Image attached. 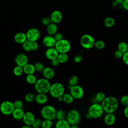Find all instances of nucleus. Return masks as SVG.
I'll return each instance as SVG.
<instances>
[{
	"label": "nucleus",
	"mask_w": 128,
	"mask_h": 128,
	"mask_svg": "<svg viewBox=\"0 0 128 128\" xmlns=\"http://www.w3.org/2000/svg\"><path fill=\"white\" fill-rule=\"evenodd\" d=\"M28 58L24 54H17L14 58V62L16 65L23 67L28 63Z\"/></svg>",
	"instance_id": "obj_12"
},
{
	"label": "nucleus",
	"mask_w": 128,
	"mask_h": 128,
	"mask_svg": "<svg viewBox=\"0 0 128 128\" xmlns=\"http://www.w3.org/2000/svg\"><path fill=\"white\" fill-rule=\"evenodd\" d=\"M63 102L66 104H71L74 102V98L70 93L64 94L62 96Z\"/></svg>",
	"instance_id": "obj_27"
},
{
	"label": "nucleus",
	"mask_w": 128,
	"mask_h": 128,
	"mask_svg": "<svg viewBox=\"0 0 128 128\" xmlns=\"http://www.w3.org/2000/svg\"><path fill=\"white\" fill-rule=\"evenodd\" d=\"M54 48L59 53H67L70 50L71 44L68 40L62 38L56 41Z\"/></svg>",
	"instance_id": "obj_6"
},
{
	"label": "nucleus",
	"mask_w": 128,
	"mask_h": 128,
	"mask_svg": "<svg viewBox=\"0 0 128 128\" xmlns=\"http://www.w3.org/2000/svg\"><path fill=\"white\" fill-rule=\"evenodd\" d=\"M122 4L124 8L128 11V0H125Z\"/></svg>",
	"instance_id": "obj_49"
},
{
	"label": "nucleus",
	"mask_w": 128,
	"mask_h": 128,
	"mask_svg": "<svg viewBox=\"0 0 128 128\" xmlns=\"http://www.w3.org/2000/svg\"><path fill=\"white\" fill-rule=\"evenodd\" d=\"M30 46L31 50H36L38 48V44L37 41L30 42Z\"/></svg>",
	"instance_id": "obj_42"
},
{
	"label": "nucleus",
	"mask_w": 128,
	"mask_h": 128,
	"mask_svg": "<svg viewBox=\"0 0 128 128\" xmlns=\"http://www.w3.org/2000/svg\"><path fill=\"white\" fill-rule=\"evenodd\" d=\"M124 116L128 119V106H125L124 110Z\"/></svg>",
	"instance_id": "obj_50"
},
{
	"label": "nucleus",
	"mask_w": 128,
	"mask_h": 128,
	"mask_svg": "<svg viewBox=\"0 0 128 128\" xmlns=\"http://www.w3.org/2000/svg\"><path fill=\"white\" fill-rule=\"evenodd\" d=\"M50 18L52 22L56 24L62 20V14L60 11L58 10H54L50 14Z\"/></svg>",
	"instance_id": "obj_16"
},
{
	"label": "nucleus",
	"mask_w": 128,
	"mask_h": 128,
	"mask_svg": "<svg viewBox=\"0 0 128 128\" xmlns=\"http://www.w3.org/2000/svg\"><path fill=\"white\" fill-rule=\"evenodd\" d=\"M120 102L122 105L124 106H128V96L123 95L120 98Z\"/></svg>",
	"instance_id": "obj_40"
},
{
	"label": "nucleus",
	"mask_w": 128,
	"mask_h": 128,
	"mask_svg": "<svg viewBox=\"0 0 128 128\" xmlns=\"http://www.w3.org/2000/svg\"><path fill=\"white\" fill-rule=\"evenodd\" d=\"M122 60L124 64L128 66V50L123 54Z\"/></svg>",
	"instance_id": "obj_44"
},
{
	"label": "nucleus",
	"mask_w": 128,
	"mask_h": 128,
	"mask_svg": "<svg viewBox=\"0 0 128 128\" xmlns=\"http://www.w3.org/2000/svg\"><path fill=\"white\" fill-rule=\"evenodd\" d=\"M118 50L124 53L128 50V44L124 42H120L118 44Z\"/></svg>",
	"instance_id": "obj_28"
},
{
	"label": "nucleus",
	"mask_w": 128,
	"mask_h": 128,
	"mask_svg": "<svg viewBox=\"0 0 128 128\" xmlns=\"http://www.w3.org/2000/svg\"><path fill=\"white\" fill-rule=\"evenodd\" d=\"M36 71L38 72H42L44 68V64L40 62H37L34 64Z\"/></svg>",
	"instance_id": "obj_37"
},
{
	"label": "nucleus",
	"mask_w": 128,
	"mask_h": 128,
	"mask_svg": "<svg viewBox=\"0 0 128 128\" xmlns=\"http://www.w3.org/2000/svg\"><path fill=\"white\" fill-rule=\"evenodd\" d=\"M104 112L101 104L94 103L92 104L88 108V113L91 118H98L102 116Z\"/></svg>",
	"instance_id": "obj_5"
},
{
	"label": "nucleus",
	"mask_w": 128,
	"mask_h": 128,
	"mask_svg": "<svg viewBox=\"0 0 128 128\" xmlns=\"http://www.w3.org/2000/svg\"><path fill=\"white\" fill-rule=\"evenodd\" d=\"M51 63H52V64L54 66H57L60 64V62H58V60L57 58H55V59H54V60H51Z\"/></svg>",
	"instance_id": "obj_48"
},
{
	"label": "nucleus",
	"mask_w": 128,
	"mask_h": 128,
	"mask_svg": "<svg viewBox=\"0 0 128 128\" xmlns=\"http://www.w3.org/2000/svg\"><path fill=\"white\" fill-rule=\"evenodd\" d=\"M13 103L15 108H22L23 106V102L21 100H16Z\"/></svg>",
	"instance_id": "obj_43"
},
{
	"label": "nucleus",
	"mask_w": 128,
	"mask_h": 128,
	"mask_svg": "<svg viewBox=\"0 0 128 128\" xmlns=\"http://www.w3.org/2000/svg\"><path fill=\"white\" fill-rule=\"evenodd\" d=\"M42 122V120L40 118H36L32 124V127L33 128H38L41 126Z\"/></svg>",
	"instance_id": "obj_39"
},
{
	"label": "nucleus",
	"mask_w": 128,
	"mask_h": 128,
	"mask_svg": "<svg viewBox=\"0 0 128 128\" xmlns=\"http://www.w3.org/2000/svg\"><path fill=\"white\" fill-rule=\"evenodd\" d=\"M116 120V118L114 112L106 113L104 118V122L108 126H112L114 124Z\"/></svg>",
	"instance_id": "obj_18"
},
{
	"label": "nucleus",
	"mask_w": 128,
	"mask_h": 128,
	"mask_svg": "<svg viewBox=\"0 0 128 128\" xmlns=\"http://www.w3.org/2000/svg\"><path fill=\"white\" fill-rule=\"evenodd\" d=\"M52 22L51 19L50 17L48 16H46L44 17L42 20V24L45 26H48L50 23Z\"/></svg>",
	"instance_id": "obj_41"
},
{
	"label": "nucleus",
	"mask_w": 128,
	"mask_h": 128,
	"mask_svg": "<svg viewBox=\"0 0 128 128\" xmlns=\"http://www.w3.org/2000/svg\"><path fill=\"white\" fill-rule=\"evenodd\" d=\"M71 128H78L79 126H78V124H74L70 126Z\"/></svg>",
	"instance_id": "obj_54"
},
{
	"label": "nucleus",
	"mask_w": 128,
	"mask_h": 128,
	"mask_svg": "<svg viewBox=\"0 0 128 128\" xmlns=\"http://www.w3.org/2000/svg\"><path fill=\"white\" fill-rule=\"evenodd\" d=\"M50 85L51 84L48 80L42 78L36 80L34 84V86L35 90L38 93L47 94L49 92Z\"/></svg>",
	"instance_id": "obj_2"
},
{
	"label": "nucleus",
	"mask_w": 128,
	"mask_h": 128,
	"mask_svg": "<svg viewBox=\"0 0 128 128\" xmlns=\"http://www.w3.org/2000/svg\"><path fill=\"white\" fill-rule=\"evenodd\" d=\"M32 126H28V125H27V124H25L23 126H22V128H30Z\"/></svg>",
	"instance_id": "obj_53"
},
{
	"label": "nucleus",
	"mask_w": 128,
	"mask_h": 128,
	"mask_svg": "<svg viewBox=\"0 0 128 128\" xmlns=\"http://www.w3.org/2000/svg\"><path fill=\"white\" fill-rule=\"evenodd\" d=\"M26 82L30 84H34L36 82L37 79L36 76L34 74H26Z\"/></svg>",
	"instance_id": "obj_29"
},
{
	"label": "nucleus",
	"mask_w": 128,
	"mask_h": 128,
	"mask_svg": "<svg viewBox=\"0 0 128 128\" xmlns=\"http://www.w3.org/2000/svg\"><path fill=\"white\" fill-rule=\"evenodd\" d=\"M123 54L124 53L122 52L121 51H120L118 50H116L115 51V52L114 53V56L117 58H122V56H123Z\"/></svg>",
	"instance_id": "obj_47"
},
{
	"label": "nucleus",
	"mask_w": 128,
	"mask_h": 128,
	"mask_svg": "<svg viewBox=\"0 0 128 128\" xmlns=\"http://www.w3.org/2000/svg\"><path fill=\"white\" fill-rule=\"evenodd\" d=\"M60 64H64L68 60V56L67 53H59L57 58Z\"/></svg>",
	"instance_id": "obj_25"
},
{
	"label": "nucleus",
	"mask_w": 128,
	"mask_h": 128,
	"mask_svg": "<svg viewBox=\"0 0 128 128\" xmlns=\"http://www.w3.org/2000/svg\"><path fill=\"white\" fill-rule=\"evenodd\" d=\"M13 73L14 76H20L23 73V68L22 66L16 65L13 69Z\"/></svg>",
	"instance_id": "obj_30"
},
{
	"label": "nucleus",
	"mask_w": 128,
	"mask_h": 128,
	"mask_svg": "<svg viewBox=\"0 0 128 128\" xmlns=\"http://www.w3.org/2000/svg\"><path fill=\"white\" fill-rule=\"evenodd\" d=\"M46 32L48 34L54 36V34L58 32V26L56 24L52 22L50 23L46 26Z\"/></svg>",
	"instance_id": "obj_22"
},
{
	"label": "nucleus",
	"mask_w": 128,
	"mask_h": 128,
	"mask_svg": "<svg viewBox=\"0 0 128 128\" xmlns=\"http://www.w3.org/2000/svg\"><path fill=\"white\" fill-rule=\"evenodd\" d=\"M14 108V103L9 100L4 101L0 104V112L6 116L12 114Z\"/></svg>",
	"instance_id": "obj_8"
},
{
	"label": "nucleus",
	"mask_w": 128,
	"mask_h": 128,
	"mask_svg": "<svg viewBox=\"0 0 128 128\" xmlns=\"http://www.w3.org/2000/svg\"><path fill=\"white\" fill-rule=\"evenodd\" d=\"M104 24L106 27L111 28L114 26L115 24V20L112 17H107L104 19Z\"/></svg>",
	"instance_id": "obj_26"
},
{
	"label": "nucleus",
	"mask_w": 128,
	"mask_h": 128,
	"mask_svg": "<svg viewBox=\"0 0 128 128\" xmlns=\"http://www.w3.org/2000/svg\"><path fill=\"white\" fill-rule=\"evenodd\" d=\"M52 126V120L44 119V120H42L41 126L42 128H50Z\"/></svg>",
	"instance_id": "obj_33"
},
{
	"label": "nucleus",
	"mask_w": 128,
	"mask_h": 128,
	"mask_svg": "<svg viewBox=\"0 0 128 128\" xmlns=\"http://www.w3.org/2000/svg\"><path fill=\"white\" fill-rule=\"evenodd\" d=\"M66 114L64 110H56V118L58 120L65 119L66 118Z\"/></svg>",
	"instance_id": "obj_31"
},
{
	"label": "nucleus",
	"mask_w": 128,
	"mask_h": 128,
	"mask_svg": "<svg viewBox=\"0 0 128 128\" xmlns=\"http://www.w3.org/2000/svg\"><path fill=\"white\" fill-rule=\"evenodd\" d=\"M35 97H36V96H34V94L29 92L26 94V96H24V99L27 102H34V100H35Z\"/></svg>",
	"instance_id": "obj_35"
},
{
	"label": "nucleus",
	"mask_w": 128,
	"mask_h": 128,
	"mask_svg": "<svg viewBox=\"0 0 128 128\" xmlns=\"http://www.w3.org/2000/svg\"><path fill=\"white\" fill-rule=\"evenodd\" d=\"M22 47L24 50L26 52H29L31 50L30 46V41L26 40L22 44Z\"/></svg>",
	"instance_id": "obj_38"
},
{
	"label": "nucleus",
	"mask_w": 128,
	"mask_h": 128,
	"mask_svg": "<svg viewBox=\"0 0 128 128\" xmlns=\"http://www.w3.org/2000/svg\"><path fill=\"white\" fill-rule=\"evenodd\" d=\"M70 93L74 99H80L82 98L84 94L83 88L79 85L69 86Z\"/></svg>",
	"instance_id": "obj_10"
},
{
	"label": "nucleus",
	"mask_w": 128,
	"mask_h": 128,
	"mask_svg": "<svg viewBox=\"0 0 128 128\" xmlns=\"http://www.w3.org/2000/svg\"><path fill=\"white\" fill-rule=\"evenodd\" d=\"M58 100V102H63V98H62V96H59L58 98H57Z\"/></svg>",
	"instance_id": "obj_51"
},
{
	"label": "nucleus",
	"mask_w": 128,
	"mask_h": 128,
	"mask_svg": "<svg viewBox=\"0 0 128 128\" xmlns=\"http://www.w3.org/2000/svg\"><path fill=\"white\" fill-rule=\"evenodd\" d=\"M78 78L77 76L73 75L71 76L68 80V85L69 86H74L78 84Z\"/></svg>",
	"instance_id": "obj_32"
},
{
	"label": "nucleus",
	"mask_w": 128,
	"mask_h": 128,
	"mask_svg": "<svg viewBox=\"0 0 128 128\" xmlns=\"http://www.w3.org/2000/svg\"><path fill=\"white\" fill-rule=\"evenodd\" d=\"M86 118H91V117H90V115L88 113V114H86Z\"/></svg>",
	"instance_id": "obj_55"
},
{
	"label": "nucleus",
	"mask_w": 128,
	"mask_h": 128,
	"mask_svg": "<svg viewBox=\"0 0 128 128\" xmlns=\"http://www.w3.org/2000/svg\"><path fill=\"white\" fill-rule=\"evenodd\" d=\"M114 0L116 1L118 4H122L125 0Z\"/></svg>",
	"instance_id": "obj_52"
},
{
	"label": "nucleus",
	"mask_w": 128,
	"mask_h": 128,
	"mask_svg": "<svg viewBox=\"0 0 128 128\" xmlns=\"http://www.w3.org/2000/svg\"><path fill=\"white\" fill-rule=\"evenodd\" d=\"M22 68L24 72L26 74H34L36 72L34 66L32 64L28 63Z\"/></svg>",
	"instance_id": "obj_23"
},
{
	"label": "nucleus",
	"mask_w": 128,
	"mask_h": 128,
	"mask_svg": "<svg viewBox=\"0 0 128 128\" xmlns=\"http://www.w3.org/2000/svg\"><path fill=\"white\" fill-rule=\"evenodd\" d=\"M48 100V98L46 94L38 93V94H36L35 97L36 102L39 104H45L47 102Z\"/></svg>",
	"instance_id": "obj_20"
},
{
	"label": "nucleus",
	"mask_w": 128,
	"mask_h": 128,
	"mask_svg": "<svg viewBox=\"0 0 128 128\" xmlns=\"http://www.w3.org/2000/svg\"><path fill=\"white\" fill-rule=\"evenodd\" d=\"M94 46L98 50H102L105 46V43L103 40H98L95 41Z\"/></svg>",
	"instance_id": "obj_34"
},
{
	"label": "nucleus",
	"mask_w": 128,
	"mask_h": 128,
	"mask_svg": "<svg viewBox=\"0 0 128 128\" xmlns=\"http://www.w3.org/2000/svg\"><path fill=\"white\" fill-rule=\"evenodd\" d=\"M14 41L18 44H22L26 40H27L26 34L23 32H18L16 33L14 38Z\"/></svg>",
	"instance_id": "obj_19"
},
{
	"label": "nucleus",
	"mask_w": 128,
	"mask_h": 128,
	"mask_svg": "<svg viewBox=\"0 0 128 128\" xmlns=\"http://www.w3.org/2000/svg\"><path fill=\"white\" fill-rule=\"evenodd\" d=\"M56 42V41L54 36L49 34L45 36L42 39V43L47 48L54 47Z\"/></svg>",
	"instance_id": "obj_14"
},
{
	"label": "nucleus",
	"mask_w": 128,
	"mask_h": 128,
	"mask_svg": "<svg viewBox=\"0 0 128 128\" xmlns=\"http://www.w3.org/2000/svg\"><path fill=\"white\" fill-rule=\"evenodd\" d=\"M106 95L104 94V92H98V93H96V94L95 96V98L96 100L98 102H102L105 98H106Z\"/></svg>",
	"instance_id": "obj_36"
},
{
	"label": "nucleus",
	"mask_w": 128,
	"mask_h": 128,
	"mask_svg": "<svg viewBox=\"0 0 128 128\" xmlns=\"http://www.w3.org/2000/svg\"><path fill=\"white\" fill-rule=\"evenodd\" d=\"M101 105L106 113L114 112L118 108V102L115 97L108 96L101 102Z\"/></svg>",
	"instance_id": "obj_1"
},
{
	"label": "nucleus",
	"mask_w": 128,
	"mask_h": 128,
	"mask_svg": "<svg viewBox=\"0 0 128 128\" xmlns=\"http://www.w3.org/2000/svg\"><path fill=\"white\" fill-rule=\"evenodd\" d=\"M56 128H70V125L66 119L58 120L55 124Z\"/></svg>",
	"instance_id": "obj_24"
},
{
	"label": "nucleus",
	"mask_w": 128,
	"mask_h": 128,
	"mask_svg": "<svg viewBox=\"0 0 128 128\" xmlns=\"http://www.w3.org/2000/svg\"><path fill=\"white\" fill-rule=\"evenodd\" d=\"M36 118L34 114L30 112H24L22 118V121L25 124H27L32 126Z\"/></svg>",
	"instance_id": "obj_13"
},
{
	"label": "nucleus",
	"mask_w": 128,
	"mask_h": 128,
	"mask_svg": "<svg viewBox=\"0 0 128 128\" xmlns=\"http://www.w3.org/2000/svg\"><path fill=\"white\" fill-rule=\"evenodd\" d=\"M56 110L54 106L51 105H46L41 110L40 114L44 119L53 120L56 118Z\"/></svg>",
	"instance_id": "obj_4"
},
{
	"label": "nucleus",
	"mask_w": 128,
	"mask_h": 128,
	"mask_svg": "<svg viewBox=\"0 0 128 128\" xmlns=\"http://www.w3.org/2000/svg\"><path fill=\"white\" fill-rule=\"evenodd\" d=\"M42 75L44 78L48 79V80H51L54 76V70L48 66L44 67V70L42 72Z\"/></svg>",
	"instance_id": "obj_17"
},
{
	"label": "nucleus",
	"mask_w": 128,
	"mask_h": 128,
	"mask_svg": "<svg viewBox=\"0 0 128 128\" xmlns=\"http://www.w3.org/2000/svg\"><path fill=\"white\" fill-rule=\"evenodd\" d=\"M58 54L59 52L54 47L48 48L45 52V56L46 58L50 60L57 58Z\"/></svg>",
	"instance_id": "obj_15"
},
{
	"label": "nucleus",
	"mask_w": 128,
	"mask_h": 128,
	"mask_svg": "<svg viewBox=\"0 0 128 128\" xmlns=\"http://www.w3.org/2000/svg\"><path fill=\"white\" fill-rule=\"evenodd\" d=\"M95 40L90 34H84L82 35L80 39L81 46L86 49H90L94 46Z\"/></svg>",
	"instance_id": "obj_7"
},
{
	"label": "nucleus",
	"mask_w": 128,
	"mask_h": 128,
	"mask_svg": "<svg viewBox=\"0 0 128 128\" xmlns=\"http://www.w3.org/2000/svg\"><path fill=\"white\" fill-rule=\"evenodd\" d=\"M48 92L52 97L57 98L64 94V86L60 82H54L51 84Z\"/></svg>",
	"instance_id": "obj_3"
},
{
	"label": "nucleus",
	"mask_w": 128,
	"mask_h": 128,
	"mask_svg": "<svg viewBox=\"0 0 128 128\" xmlns=\"http://www.w3.org/2000/svg\"><path fill=\"white\" fill-rule=\"evenodd\" d=\"M54 38L56 39V41H58L63 38V34L62 33L60 32H56L54 35Z\"/></svg>",
	"instance_id": "obj_45"
},
{
	"label": "nucleus",
	"mask_w": 128,
	"mask_h": 128,
	"mask_svg": "<svg viewBox=\"0 0 128 128\" xmlns=\"http://www.w3.org/2000/svg\"><path fill=\"white\" fill-rule=\"evenodd\" d=\"M24 114V110L22 109V108H15L12 115V118L14 119H15L16 120H20L22 119Z\"/></svg>",
	"instance_id": "obj_21"
},
{
	"label": "nucleus",
	"mask_w": 128,
	"mask_h": 128,
	"mask_svg": "<svg viewBox=\"0 0 128 128\" xmlns=\"http://www.w3.org/2000/svg\"><path fill=\"white\" fill-rule=\"evenodd\" d=\"M80 114L79 112L76 110H72L66 114V120L70 126L78 124L80 121Z\"/></svg>",
	"instance_id": "obj_9"
},
{
	"label": "nucleus",
	"mask_w": 128,
	"mask_h": 128,
	"mask_svg": "<svg viewBox=\"0 0 128 128\" xmlns=\"http://www.w3.org/2000/svg\"><path fill=\"white\" fill-rule=\"evenodd\" d=\"M82 60H83V58L82 56L80 54L76 55L74 58V62L76 63H79L80 62H82Z\"/></svg>",
	"instance_id": "obj_46"
},
{
	"label": "nucleus",
	"mask_w": 128,
	"mask_h": 128,
	"mask_svg": "<svg viewBox=\"0 0 128 128\" xmlns=\"http://www.w3.org/2000/svg\"><path fill=\"white\" fill-rule=\"evenodd\" d=\"M40 35L39 30L36 28H30L26 32L27 40L30 42L37 41L39 39Z\"/></svg>",
	"instance_id": "obj_11"
}]
</instances>
